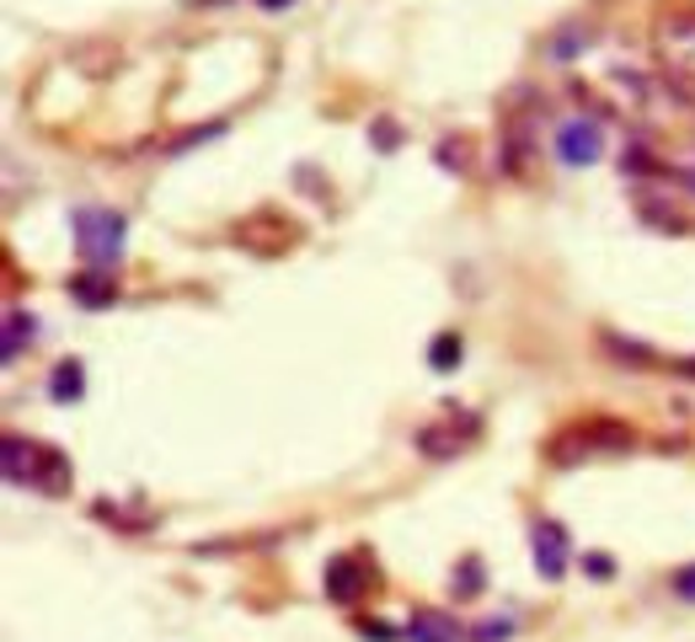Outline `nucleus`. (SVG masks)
Masks as SVG:
<instances>
[{
  "label": "nucleus",
  "instance_id": "nucleus-1",
  "mask_svg": "<svg viewBox=\"0 0 695 642\" xmlns=\"http://www.w3.org/2000/svg\"><path fill=\"white\" fill-rule=\"evenodd\" d=\"M70 231H75V246H81L86 268H113V263L123 257L129 220H123L119 210H75Z\"/></svg>",
  "mask_w": 695,
  "mask_h": 642
},
{
  "label": "nucleus",
  "instance_id": "nucleus-2",
  "mask_svg": "<svg viewBox=\"0 0 695 642\" xmlns=\"http://www.w3.org/2000/svg\"><path fill=\"white\" fill-rule=\"evenodd\" d=\"M231 236H236L246 252H257V257H278L284 246L300 242V225H289L284 214H273V210H257V214H246V220H236Z\"/></svg>",
  "mask_w": 695,
  "mask_h": 642
},
{
  "label": "nucleus",
  "instance_id": "nucleus-3",
  "mask_svg": "<svg viewBox=\"0 0 695 642\" xmlns=\"http://www.w3.org/2000/svg\"><path fill=\"white\" fill-rule=\"evenodd\" d=\"M369 583H375V562H369L364 551H343V557L327 562L321 589H327V600H337V605H359L364 594H369Z\"/></svg>",
  "mask_w": 695,
  "mask_h": 642
},
{
  "label": "nucleus",
  "instance_id": "nucleus-4",
  "mask_svg": "<svg viewBox=\"0 0 695 642\" xmlns=\"http://www.w3.org/2000/svg\"><path fill=\"white\" fill-rule=\"evenodd\" d=\"M530 547H535V573L541 579H562L568 573V557H573V547H568V530L556 520H535L530 524Z\"/></svg>",
  "mask_w": 695,
  "mask_h": 642
},
{
  "label": "nucleus",
  "instance_id": "nucleus-5",
  "mask_svg": "<svg viewBox=\"0 0 695 642\" xmlns=\"http://www.w3.org/2000/svg\"><path fill=\"white\" fill-rule=\"evenodd\" d=\"M556 155L568 161V166H594L600 155H605V134H600V123L594 119H573L556 129Z\"/></svg>",
  "mask_w": 695,
  "mask_h": 642
},
{
  "label": "nucleus",
  "instance_id": "nucleus-6",
  "mask_svg": "<svg viewBox=\"0 0 695 642\" xmlns=\"http://www.w3.org/2000/svg\"><path fill=\"white\" fill-rule=\"evenodd\" d=\"M477 439V418H466V424L454 428V424H428L418 428V456L428 460H454L466 445Z\"/></svg>",
  "mask_w": 695,
  "mask_h": 642
},
{
  "label": "nucleus",
  "instance_id": "nucleus-7",
  "mask_svg": "<svg viewBox=\"0 0 695 642\" xmlns=\"http://www.w3.org/2000/svg\"><path fill=\"white\" fill-rule=\"evenodd\" d=\"M28 488L43 492V498H64V492H70V456H64V450H54V445H38Z\"/></svg>",
  "mask_w": 695,
  "mask_h": 642
},
{
  "label": "nucleus",
  "instance_id": "nucleus-8",
  "mask_svg": "<svg viewBox=\"0 0 695 642\" xmlns=\"http://www.w3.org/2000/svg\"><path fill=\"white\" fill-rule=\"evenodd\" d=\"M70 300H81L86 310H108L119 300L113 268H81V274H70Z\"/></svg>",
  "mask_w": 695,
  "mask_h": 642
},
{
  "label": "nucleus",
  "instance_id": "nucleus-9",
  "mask_svg": "<svg viewBox=\"0 0 695 642\" xmlns=\"http://www.w3.org/2000/svg\"><path fill=\"white\" fill-rule=\"evenodd\" d=\"M583 439H589V450L600 456V450H632L636 445V434L632 424H615V418H594V424H583Z\"/></svg>",
  "mask_w": 695,
  "mask_h": 642
},
{
  "label": "nucleus",
  "instance_id": "nucleus-10",
  "mask_svg": "<svg viewBox=\"0 0 695 642\" xmlns=\"http://www.w3.org/2000/svg\"><path fill=\"white\" fill-rule=\"evenodd\" d=\"M454 638H460V626L444 611H412V621H407V642H454Z\"/></svg>",
  "mask_w": 695,
  "mask_h": 642
},
{
  "label": "nucleus",
  "instance_id": "nucleus-11",
  "mask_svg": "<svg viewBox=\"0 0 695 642\" xmlns=\"http://www.w3.org/2000/svg\"><path fill=\"white\" fill-rule=\"evenodd\" d=\"M49 397L54 401H81L86 397V365L81 359H60L49 375Z\"/></svg>",
  "mask_w": 695,
  "mask_h": 642
},
{
  "label": "nucleus",
  "instance_id": "nucleus-12",
  "mask_svg": "<svg viewBox=\"0 0 695 642\" xmlns=\"http://www.w3.org/2000/svg\"><path fill=\"white\" fill-rule=\"evenodd\" d=\"M32 333H38V316H28V310H6V348H0V359L11 365V359L32 343Z\"/></svg>",
  "mask_w": 695,
  "mask_h": 642
},
{
  "label": "nucleus",
  "instance_id": "nucleus-13",
  "mask_svg": "<svg viewBox=\"0 0 695 642\" xmlns=\"http://www.w3.org/2000/svg\"><path fill=\"white\" fill-rule=\"evenodd\" d=\"M32 456H38V445H32V439L6 434V482H28V477H32Z\"/></svg>",
  "mask_w": 695,
  "mask_h": 642
},
{
  "label": "nucleus",
  "instance_id": "nucleus-14",
  "mask_svg": "<svg viewBox=\"0 0 695 642\" xmlns=\"http://www.w3.org/2000/svg\"><path fill=\"white\" fill-rule=\"evenodd\" d=\"M460 354H466V348H460V333H439L433 337V348H428V365L444 375V369L460 365Z\"/></svg>",
  "mask_w": 695,
  "mask_h": 642
},
{
  "label": "nucleus",
  "instance_id": "nucleus-15",
  "mask_svg": "<svg viewBox=\"0 0 695 642\" xmlns=\"http://www.w3.org/2000/svg\"><path fill=\"white\" fill-rule=\"evenodd\" d=\"M471 638L477 642H509L514 638V615H492V621H482V626H471Z\"/></svg>",
  "mask_w": 695,
  "mask_h": 642
},
{
  "label": "nucleus",
  "instance_id": "nucleus-16",
  "mask_svg": "<svg viewBox=\"0 0 695 642\" xmlns=\"http://www.w3.org/2000/svg\"><path fill=\"white\" fill-rule=\"evenodd\" d=\"M439 166H460V172H466V166H471V145H466V140H439Z\"/></svg>",
  "mask_w": 695,
  "mask_h": 642
},
{
  "label": "nucleus",
  "instance_id": "nucleus-17",
  "mask_svg": "<svg viewBox=\"0 0 695 642\" xmlns=\"http://www.w3.org/2000/svg\"><path fill=\"white\" fill-rule=\"evenodd\" d=\"M359 638H369V642H396V638H407V632H396L391 621H380V615H359Z\"/></svg>",
  "mask_w": 695,
  "mask_h": 642
},
{
  "label": "nucleus",
  "instance_id": "nucleus-18",
  "mask_svg": "<svg viewBox=\"0 0 695 642\" xmlns=\"http://www.w3.org/2000/svg\"><path fill=\"white\" fill-rule=\"evenodd\" d=\"M369 140H375L380 151H396V145H401V134H396L391 119H375V123H369Z\"/></svg>",
  "mask_w": 695,
  "mask_h": 642
},
{
  "label": "nucleus",
  "instance_id": "nucleus-19",
  "mask_svg": "<svg viewBox=\"0 0 695 642\" xmlns=\"http://www.w3.org/2000/svg\"><path fill=\"white\" fill-rule=\"evenodd\" d=\"M477 583H482V562H477V557H466V568L454 573V589H460V594H471Z\"/></svg>",
  "mask_w": 695,
  "mask_h": 642
},
{
  "label": "nucleus",
  "instance_id": "nucleus-20",
  "mask_svg": "<svg viewBox=\"0 0 695 642\" xmlns=\"http://www.w3.org/2000/svg\"><path fill=\"white\" fill-rule=\"evenodd\" d=\"M674 594H679V600H691V605H695V562H691V568H679V573H674Z\"/></svg>",
  "mask_w": 695,
  "mask_h": 642
},
{
  "label": "nucleus",
  "instance_id": "nucleus-21",
  "mask_svg": "<svg viewBox=\"0 0 695 642\" xmlns=\"http://www.w3.org/2000/svg\"><path fill=\"white\" fill-rule=\"evenodd\" d=\"M583 568H589L594 579H610V573H615V562H610L605 551H589V557H583Z\"/></svg>",
  "mask_w": 695,
  "mask_h": 642
},
{
  "label": "nucleus",
  "instance_id": "nucleus-22",
  "mask_svg": "<svg viewBox=\"0 0 695 642\" xmlns=\"http://www.w3.org/2000/svg\"><path fill=\"white\" fill-rule=\"evenodd\" d=\"M263 6H268V11H278V6H295V0H263Z\"/></svg>",
  "mask_w": 695,
  "mask_h": 642
},
{
  "label": "nucleus",
  "instance_id": "nucleus-23",
  "mask_svg": "<svg viewBox=\"0 0 695 642\" xmlns=\"http://www.w3.org/2000/svg\"><path fill=\"white\" fill-rule=\"evenodd\" d=\"M691 183H695V177H691Z\"/></svg>",
  "mask_w": 695,
  "mask_h": 642
}]
</instances>
